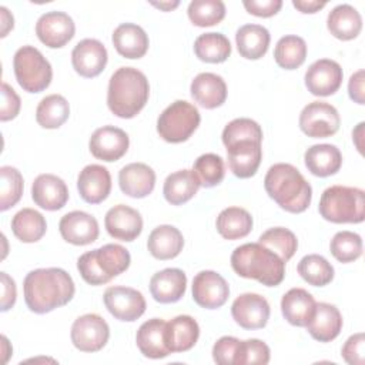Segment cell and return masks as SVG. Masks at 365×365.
<instances>
[{
  "instance_id": "4dcf8cb0",
  "label": "cell",
  "mask_w": 365,
  "mask_h": 365,
  "mask_svg": "<svg viewBox=\"0 0 365 365\" xmlns=\"http://www.w3.org/2000/svg\"><path fill=\"white\" fill-rule=\"evenodd\" d=\"M184 247V237L174 225H158L155 227L147 240V248L150 254L161 261L175 258Z\"/></svg>"
},
{
  "instance_id": "d590c367",
  "label": "cell",
  "mask_w": 365,
  "mask_h": 365,
  "mask_svg": "<svg viewBox=\"0 0 365 365\" xmlns=\"http://www.w3.org/2000/svg\"><path fill=\"white\" fill-rule=\"evenodd\" d=\"M218 234L225 240H240L247 237L252 230L251 214L241 207L224 208L215 221Z\"/></svg>"
},
{
  "instance_id": "f5cc1de1",
  "label": "cell",
  "mask_w": 365,
  "mask_h": 365,
  "mask_svg": "<svg viewBox=\"0 0 365 365\" xmlns=\"http://www.w3.org/2000/svg\"><path fill=\"white\" fill-rule=\"evenodd\" d=\"M242 4L250 14L258 17H271L282 7L281 0H244Z\"/></svg>"
},
{
  "instance_id": "9f6ffc18",
  "label": "cell",
  "mask_w": 365,
  "mask_h": 365,
  "mask_svg": "<svg viewBox=\"0 0 365 365\" xmlns=\"http://www.w3.org/2000/svg\"><path fill=\"white\" fill-rule=\"evenodd\" d=\"M325 1H318V0H292V6L298 9L301 13H317L321 9L325 7Z\"/></svg>"
},
{
  "instance_id": "3957f363",
  "label": "cell",
  "mask_w": 365,
  "mask_h": 365,
  "mask_svg": "<svg viewBox=\"0 0 365 365\" xmlns=\"http://www.w3.org/2000/svg\"><path fill=\"white\" fill-rule=\"evenodd\" d=\"M148 96V80L143 71L134 67H120L110 77L107 106L120 118L135 117L147 104Z\"/></svg>"
},
{
  "instance_id": "ab89813d",
  "label": "cell",
  "mask_w": 365,
  "mask_h": 365,
  "mask_svg": "<svg viewBox=\"0 0 365 365\" xmlns=\"http://www.w3.org/2000/svg\"><path fill=\"white\" fill-rule=\"evenodd\" d=\"M274 58L281 68L295 70L304 64L307 58V43L302 37L288 34L277 41Z\"/></svg>"
},
{
  "instance_id": "52a82bcc",
  "label": "cell",
  "mask_w": 365,
  "mask_h": 365,
  "mask_svg": "<svg viewBox=\"0 0 365 365\" xmlns=\"http://www.w3.org/2000/svg\"><path fill=\"white\" fill-rule=\"evenodd\" d=\"M13 68L19 86L27 93L46 90L53 78L51 64L33 46H23L14 53Z\"/></svg>"
},
{
  "instance_id": "30bf717a",
  "label": "cell",
  "mask_w": 365,
  "mask_h": 365,
  "mask_svg": "<svg viewBox=\"0 0 365 365\" xmlns=\"http://www.w3.org/2000/svg\"><path fill=\"white\" fill-rule=\"evenodd\" d=\"M71 342L81 352H97L110 338L108 324L98 314H84L71 325Z\"/></svg>"
},
{
  "instance_id": "1f68e13d",
  "label": "cell",
  "mask_w": 365,
  "mask_h": 365,
  "mask_svg": "<svg viewBox=\"0 0 365 365\" xmlns=\"http://www.w3.org/2000/svg\"><path fill=\"white\" fill-rule=\"evenodd\" d=\"M304 161L312 175L329 177L339 171L342 165V154L336 145L315 144L305 151Z\"/></svg>"
},
{
  "instance_id": "11a10c76",
  "label": "cell",
  "mask_w": 365,
  "mask_h": 365,
  "mask_svg": "<svg viewBox=\"0 0 365 365\" xmlns=\"http://www.w3.org/2000/svg\"><path fill=\"white\" fill-rule=\"evenodd\" d=\"M348 93L352 101L358 104H364V70H358L354 73L348 83Z\"/></svg>"
},
{
  "instance_id": "6da1fadb",
  "label": "cell",
  "mask_w": 365,
  "mask_h": 365,
  "mask_svg": "<svg viewBox=\"0 0 365 365\" xmlns=\"http://www.w3.org/2000/svg\"><path fill=\"white\" fill-rule=\"evenodd\" d=\"M27 308L36 314H47L68 304L76 292L74 281L61 268H37L30 271L23 282Z\"/></svg>"
},
{
  "instance_id": "d6a6232c",
  "label": "cell",
  "mask_w": 365,
  "mask_h": 365,
  "mask_svg": "<svg viewBox=\"0 0 365 365\" xmlns=\"http://www.w3.org/2000/svg\"><path fill=\"white\" fill-rule=\"evenodd\" d=\"M329 33L338 40H352L358 37L362 30V17L359 11L351 4L335 6L327 19Z\"/></svg>"
},
{
  "instance_id": "60d3db41",
  "label": "cell",
  "mask_w": 365,
  "mask_h": 365,
  "mask_svg": "<svg viewBox=\"0 0 365 365\" xmlns=\"http://www.w3.org/2000/svg\"><path fill=\"white\" fill-rule=\"evenodd\" d=\"M298 274L314 287H325L334 279V267L327 258L318 254H308L298 262Z\"/></svg>"
},
{
  "instance_id": "7402d4cb",
  "label": "cell",
  "mask_w": 365,
  "mask_h": 365,
  "mask_svg": "<svg viewBox=\"0 0 365 365\" xmlns=\"http://www.w3.org/2000/svg\"><path fill=\"white\" fill-rule=\"evenodd\" d=\"M77 190L80 197L88 204L103 202L111 191V175L108 170L100 164L86 165L78 174Z\"/></svg>"
},
{
  "instance_id": "d4e9b609",
  "label": "cell",
  "mask_w": 365,
  "mask_h": 365,
  "mask_svg": "<svg viewBox=\"0 0 365 365\" xmlns=\"http://www.w3.org/2000/svg\"><path fill=\"white\" fill-rule=\"evenodd\" d=\"M190 91L195 103L204 108H217L225 103L227 84L224 78L214 73H200L194 77Z\"/></svg>"
},
{
  "instance_id": "f907efd6",
  "label": "cell",
  "mask_w": 365,
  "mask_h": 365,
  "mask_svg": "<svg viewBox=\"0 0 365 365\" xmlns=\"http://www.w3.org/2000/svg\"><path fill=\"white\" fill-rule=\"evenodd\" d=\"M21 107V101L19 94L14 91L11 86L3 81L1 84V108H0V120L9 121L17 117Z\"/></svg>"
},
{
  "instance_id": "e575fe53",
  "label": "cell",
  "mask_w": 365,
  "mask_h": 365,
  "mask_svg": "<svg viewBox=\"0 0 365 365\" xmlns=\"http://www.w3.org/2000/svg\"><path fill=\"white\" fill-rule=\"evenodd\" d=\"M200 187L201 182L194 170H178L165 178L163 194L171 205H181L190 201Z\"/></svg>"
},
{
  "instance_id": "f6af8a7d",
  "label": "cell",
  "mask_w": 365,
  "mask_h": 365,
  "mask_svg": "<svg viewBox=\"0 0 365 365\" xmlns=\"http://www.w3.org/2000/svg\"><path fill=\"white\" fill-rule=\"evenodd\" d=\"M192 170L197 174L201 185L205 188L218 185L225 175L224 160L214 153H207L200 155L194 161Z\"/></svg>"
},
{
  "instance_id": "ffe728a7",
  "label": "cell",
  "mask_w": 365,
  "mask_h": 365,
  "mask_svg": "<svg viewBox=\"0 0 365 365\" xmlns=\"http://www.w3.org/2000/svg\"><path fill=\"white\" fill-rule=\"evenodd\" d=\"M228 167L238 178H250L255 175L261 160L262 148L259 141L242 140L227 147Z\"/></svg>"
},
{
  "instance_id": "9a60e30c",
  "label": "cell",
  "mask_w": 365,
  "mask_h": 365,
  "mask_svg": "<svg viewBox=\"0 0 365 365\" xmlns=\"http://www.w3.org/2000/svg\"><path fill=\"white\" fill-rule=\"evenodd\" d=\"M130 138L127 133L114 125H103L97 128L88 141L90 153L107 163L120 160L128 150Z\"/></svg>"
},
{
  "instance_id": "681fc988",
  "label": "cell",
  "mask_w": 365,
  "mask_h": 365,
  "mask_svg": "<svg viewBox=\"0 0 365 365\" xmlns=\"http://www.w3.org/2000/svg\"><path fill=\"white\" fill-rule=\"evenodd\" d=\"M240 339L235 336H221L212 346V359L218 365H234Z\"/></svg>"
},
{
  "instance_id": "74e56055",
  "label": "cell",
  "mask_w": 365,
  "mask_h": 365,
  "mask_svg": "<svg viewBox=\"0 0 365 365\" xmlns=\"http://www.w3.org/2000/svg\"><path fill=\"white\" fill-rule=\"evenodd\" d=\"M70 115V106L61 94H50L41 98L36 108V121L43 128L54 130L63 125Z\"/></svg>"
},
{
  "instance_id": "b9f144b4",
  "label": "cell",
  "mask_w": 365,
  "mask_h": 365,
  "mask_svg": "<svg viewBox=\"0 0 365 365\" xmlns=\"http://www.w3.org/2000/svg\"><path fill=\"white\" fill-rule=\"evenodd\" d=\"M258 242L274 251L284 262L289 261L298 248V240L295 234L284 227H274L262 232Z\"/></svg>"
},
{
  "instance_id": "5bb4252c",
  "label": "cell",
  "mask_w": 365,
  "mask_h": 365,
  "mask_svg": "<svg viewBox=\"0 0 365 365\" xmlns=\"http://www.w3.org/2000/svg\"><path fill=\"white\" fill-rule=\"evenodd\" d=\"M342 77V68L335 60L319 58L308 67L305 73V86L311 94L327 97L339 90Z\"/></svg>"
},
{
  "instance_id": "816d5d0a",
  "label": "cell",
  "mask_w": 365,
  "mask_h": 365,
  "mask_svg": "<svg viewBox=\"0 0 365 365\" xmlns=\"http://www.w3.org/2000/svg\"><path fill=\"white\" fill-rule=\"evenodd\" d=\"M364 345L365 336L362 332L351 335L341 349L342 358L349 365H364Z\"/></svg>"
},
{
  "instance_id": "44dd1931",
  "label": "cell",
  "mask_w": 365,
  "mask_h": 365,
  "mask_svg": "<svg viewBox=\"0 0 365 365\" xmlns=\"http://www.w3.org/2000/svg\"><path fill=\"white\" fill-rule=\"evenodd\" d=\"M31 198L40 208L57 211L68 201V188L60 177L54 174H40L33 181Z\"/></svg>"
},
{
  "instance_id": "8d00e7d4",
  "label": "cell",
  "mask_w": 365,
  "mask_h": 365,
  "mask_svg": "<svg viewBox=\"0 0 365 365\" xmlns=\"http://www.w3.org/2000/svg\"><path fill=\"white\" fill-rule=\"evenodd\" d=\"M47 230L46 218L41 212L33 208H23L11 218V231L21 242H37L43 238Z\"/></svg>"
},
{
  "instance_id": "603a6c76",
  "label": "cell",
  "mask_w": 365,
  "mask_h": 365,
  "mask_svg": "<svg viewBox=\"0 0 365 365\" xmlns=\"http://www.w3.org/2000/svg\"><path fill=\"white\" fill-rule=\"evenodd\" d=\"M187 288V275L180 268H165L155 272L150 279L151 297L160 304L180 301Z\"/></svg>"
},
{
  "instance_id": "680465c9",
  "label": "cell",
  "mask_w": 365,
  "mask_h": 365,
  "mask_svg": "<svg viewBox=\"0 0 365 365\" xmlns=\"http://www.w3.org/2000/svg\"><path fill=\"white\" fill-rule=\"evenodd\" d=\"M151 4H153L154 7H157V9H161V10H164V11H170V10L175 9V7L180 4V1H160V3H155V1H153Z\"/></svg>"
},
{
  "instance_id": "7bdbcfd3",
  "label": "cell",
  "mask_w": 365,
  "mask_h": 365,
  "mask_svg": "<svg viewBox=\"0 0 365 365\" xmlns=\"http://www.w3.org/2000/svg\"><path fill=\"white\" fill-rule=\"evenodd\" d=\"M188 19L194 26L210 27L225 17V4L221 0H192L187 9Z\"/></svg>"
},
{
  "instance_id": "277c9868",
  "label": "cell",
  "mask_w": 365,
  "mask_h": 365,
  "mask_svg": "<svg viewBox=\"0 0 365 365\" xmlns=\"http://www.w3.org/2000/svg\"><path fill=\"white\" fill-rule=\"evenodd\" d=\"M231 267L237 275L257 279L262 285L277 287L285 277V262L259 242H247L231 254Z\"/></svg>"
},
{
  "instance_id": "91938a15",
  "label": "cell",
  "mask_w": 365,
  "mask_h": 365,
  "mask_svg": "<svg viewBox=\"0 0 365 365\" xmlns=\"http://www.w3.org/2000/svg\"><path fill=\"white\" fill-rule=\"evenodd\" d=\"M1 341H3V354H4V358H3V364H6L7 362V358H9V355L11 354V349H6V346H9V341H7V338L3 335L1 336Z\"/></svg>"
},
{
  "instance_id": "4316f807",
  "label": "cell",
  "mask_w": 365,
  "mask_h": 365,
  "mask_svg": "<svg viewBox=\"0 0 365 365\" xmlns=\"http://www.w3.org/2000/svg\"><path fill=\"white\" fill-rule=\"evenodd\" d=\"M309 335L319 342H331L342 329V315L339 309L328 302H318L312 318L307 324Z\"/></svg>"
},
{
  "instance_id": "484cf974",
  "label": "cell",
  "mask_w": 365,
  "mask_h": 365,
  "mask_svg": "<svg viewBox=\"0 0 365 365\" xmlns=\"http://www.w3.org/2000/svg\"><path fill=\"white\" fill-rule=\"evenodd\" d=\"M165 325L167 322L161 318H151L140 325L135 342L144 356L160 359L171 354L165 344Z\"/></svg>"
},
{
  "instance_id": "6f0895ef",
  "label": "cell",
  "mask_w": 365,
  "mask_h": 365,
  "mask_svg": "<svg viewBox=\"0 0 365 365\" xmlns=\"http://www.w3.org/2000/svg\"><path fill=\"white\" fill-rule=\"evenodd\" d=\"M0 19H1V37H6L7 33L13 29L14 26V20H13V16L11 13L4 7L1 6L0 7Z\"/></svg>"
},
{
  "instance_id": "ba28073f",
  "label": "cell",
  "mask_w": 365,
  "mask_h": 365,
  "mask_svg": "<svg viewBox=\"0 0 365 365\" xmlns=\"http://www.w3.org/2000/svg\"><path fill=\"white\" fill-rule=\"evenodd\" d=\"M200 121V111L194 104L185 100H177L160 114L157 133L167 143H182L194 134Z\"/></svg>"
},
{
  "instance_id": "8992f818",
  "label": "cell",
  "mask_w": 365,
  "mask_h": 365,
  "mask_svg": "<svg viewBox=\"0 0 365 365\" xmlns=\"http://www.w3.org/2000/svg\"><path fill=\"white\" fill-rule=\"evenodd\" d=\"M321 217L335 224H359L365 218V192L356 187H328L319 200Z\"/></svg>"
},
{
  "instance_id": "2e32d148",
  "label": "cell",
  "mask_w": 365,
  "mask_h": 365,
  "mask_svg": "<svg viewBox=\"0 0 365 365\" xmlns=\"http://www.w3.org/2000/svg\"><path fill=\"white\" fill-rule=\"evenodd\" d=\"M231 315L244 329H261L269 319V304L259 294L245 292L234 299Z\"/></svg>"
},
{
  "instance_id": "7c38bea8",
  "label": "cell",
  "mask_w": 365,
  "mask_h": 365,
  "mask_svg": "<svg viewBox=\"0 0 365 365\" xmlns=\"http://www.w3.org/2000/svg\"><path fill=\"white\" fill-rule=\"evenodd\" d=\"M74 21L64 11H47L41 14L36 23V34L38 40L50 48L66 46L74 37Z\"/></svg>"
},
{
  "instance_id": "5b68a950",
  "label": "cell",
  "mask_w": 365,
  "mask_h": 365,
  "mask_svg": "<svg viewBox=\"0 0 365 365\" xmlns=\"http://www.w3.org/2000/svg\"><path fill=\"white\" fill-rule=\"evenodd\" d=\"M131 257L120 244H106L87 251L77 259L81 278L90 285H103L128 269Z\"/></svg>"
},
{
  "instance_id": "4fadbf2b",
  "label": "cell",
  "mask_w": 365,
  "mask_h": 365,
  "mask_svg": "<svg viewBox=\"0 0 365 365\" xmlns=\"http://www.w3.org/2000/svg\"><path fill=\"white\" fill-rule=\"evenodd\" d=\"M230 297V287L215 271H201L192 279V299L202 308H221Z\"/></svg>"
},
{
  "instance_id": "ac0fdd59",
  "label": "cell",
  "mask_w": 365,
  "mask_h": 365,
  "mask_svg": "<svg viewBox=\"0 0 365 365\" xmlns=\"http://www.w3.org/2000/svg\"><path fill=\"white\" fill-rule=\"evenodd\" d=\"M104 227L110 237L130 242L141 234L143 218L137 210L125 204H118L107 211L104 217Z\"/></svg>"
},
{
  "instance_id": "9c48e42d",
  "label": "cell",
  "mask_w": 365,
  "mask_h": 365,
  "mask_svg": "<svg viewBox=\"0 0 365 365\" xmlns=\"http://www.w3.org/2000/svg\"><path fill=\"white\" fill-rule=\"evenodd\" d=\"M341 118L338 110L325 101L307 104L299 114V128L312 138H327L339 130Z\"/></svg>"
},
{
  "instance_id": "f35d334b",
  "label": "cell",
  "mask_w": 365,
  "mask_h": 365,
  "mask_svg": "<svg viewBox=\"0 0 365 365\" xmlns=\"http://www.w3.org/2000/svg\"><path fill=\"white\" fill-rule=\"evenodd\" d=\"M194 53L201 61L224 63L231 54V44L222 33H204L195 38Z\"/></svg>"
},
{
  "instance_id": "f546056e",
  "label": "cell",
  "mask_w": 365,
  "mask_h": 365,
  "mask_svg": "<svg viewBox=\"0 0 365 365\" xmlns=\"http://www.w3.org/2000/svg\"><path fill=\"white\" fill-rule=\"evenodd\" d=\"M200 336L198 322L190 315H178L165 325V344L170 352L190 351Z\"/></svg>"
},
{
  "instance_id": "7dc6e473",
  "label": "cell",
  "mask_w": 365,
  "mask_h": 365,
  "mask_svg": "<svg viewBox=\"0 0 365 365\" xmlns=\"http://www.w3.org/2000/svg\"><path fill=\"white\" fill-rule=\"evenodd\" d=\"M242 140H254L262 141V128L261 125L251 118H235L230 121L222 130V143L225 147L242 141Z\"/></svg>"
},
{
  "instance_id": "ee69618b",
  "label": "cell",
  "mask_w": 365,
  "mask_h": 365,
  "mask_svg": "<svg viewBox=\"0 0 365 365\" xmlns=\"http://www.w3.org/2000/svg\"><path fill=\"white\" fill-rule=\"evenodd\" d=\"M23 175L11 167L3 165L0 168V210L7 211L14 207L23 194Z\"/></svg>"
},
{
  "instance_id": "db71d44e",
  "label": "cell",
  "mask_w": 365,
  "mask_h": 365,
  "mask_svg": "<svg viewBox=\"0 0 365 365\" xmlns=\"http://www.w3.org/2000/svg\"><path fill=\"white\" fill-rule=\"evenodd\" d=\"M0 278H1V308L0 309L6 312L16 302L17 289H16L14 279L9 277L6 272H0Z\"/></svg>"
},
{
  "instance_id": "bcb514c9",
  "label": "cell",
  "mask_w": 365,
  "mask_h": 365,
  "mask_svg": "<svg viewBox=\"0 0 365 365\" xmlns=\"http://www.w3.org/2000/svg\"><path fill=\"white\" fill-rule=\"evenodd\" d=\"M329 250L339 262H352L362 255V238L352 231H339L332 237Z\"/></svg>"
},
{
  "instance_id": "836d02e7",
  "label": "cell",
  "mask_w": 365,
  "mask_h": 365,
  "mask_svg": "<svg viewBox=\"0 0 365 365\" xmlns=\"http://www.w3.org/2000/svg\"><path fill=\"white\" fill-rule=\"evenodd\" d=\"M269 31L259 24H244L237 30L235 43L241 57L258 60L268 51Z\"/></svg>"
},
{
  "instance_id": "d6986e66",
  "label": "cell",
  "mask_w": 365,
  "mask_h": 365,
  "mask_svg": "<svg viewBox=\"0 0 365 365\" xmlns=\"http://www.w3.org/2000/svg\"><path fill=\"white\" fill-rule=\"evenodd\" d=\"M58 230L64 241L73 245H88L98 238L100 228L97 220L84 211H71L61 217Z\"/></svg>"
},
{
  "instance_id": "f1b7e54d",
  "label": "cell",
  "mask_w": 365,
  "mask_h": 365,
  "mask_svg": "<svg viewBox=\"0 0 365 365\" xmlns=\"http://www.w3.org/2000/svg\"><path fill=\"white\" fill-rule=\"evenodd\" d=\"M317 302L304 288H291L281 299V312L284 318L295 327H307L314 315Z\"/></svg>"
},
{
  "instance_id": "83f0119b",
  "label": "cell",
  "mask_w": 365,
  "mask_h": 365,
  "mask_svg": "<svg viewBox=\"0 0 365 365\" xmlns=\"http://www.w3.org/2000/svg\"><path fill=\"white\" fill-rule=\"evenodd\" d=\"M113 44L117 53L125 58H141L148 50V36L143 27L134 23H123L113 31Z\"/></svg>"
},
{
  "instance_id": "c3c4849f",
  "label": "cell",
  "mask_w": 365,
  "mask_h": 365,
  "mask_svg": "<svg viewBox=\"0 0 365 365\" xmlns=\"http://www.w3.org/2000/svg\"><path fill=\"white\" fill-rule=\"evenodd\" d=\"M269 346L257 338L240 341L234 365H265L269 362Z\"/></svg>"
},
{
  "instance_id": "e0dca14e",
  "label": "cell",
  "mask_w": 365,
  "mask_h": 365,
  "mask_svg": "<svg viewBox=\"0 0 365 365\" xmlns=\"http://www.w3.org/2000/svg\"><path fill=\"white\" fill-rule=\"evenodd\" d=\"M108 54L104 44L96 38L78 41L71 51V64L77 74L86 78L97 77L107 64Z\"/></svg>"
},
{
  "instance_id": "7a4b0ae2",
  "label": "cell",
  "mask_w": 365,
  "mask_h": 365,
  "mask_svg": "<svg viewBox=\"0 0 365 365\" xmlns=\"http://www.w3.org/2000/svg\"><path fill=\"white\" fill-rule=\"evenodd\" d=\"M264 187L267 194L288 212H304L311 204V184L292 164L278 163L271 165L265 174Z\"/></svg>"
},
{
  "instance_id": "8fae6325",
  "label": "cell",
  "mask_w": 365,
  "mask_h": 365,
  "mask_svg": "<svg viewBox=\"0 0 365 365\" xmlns=\"http://www.w3.org/2000/svg\"><path fill=\"white\" fill-rule=\"evenodd\" d=\"M108 312L120 321L133 322L145 312V299L143 294L131 287H108L103 295Z\"/></svg>"
},
{
  "instance_id": "cb8c5ba5",
  "label": "cell",
  "mask_w": 365,
  "mask_h": 365,
  "mask_svg": "<svg viewBox=\"0 0 365 365\" xmlns=\"http://www.w3.org/2000/svg\"><path fill=\"white\" fill-rule=\"evenodd\" d=\"M118 185L125 195L144 198L155 187V173L144 163L127 164L118 173Z\"/></svg>"
}]
</instances>
